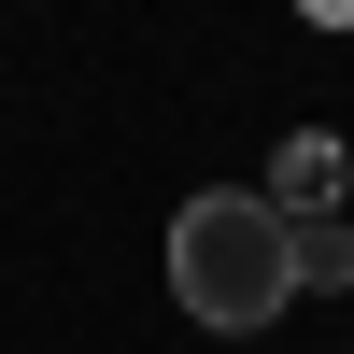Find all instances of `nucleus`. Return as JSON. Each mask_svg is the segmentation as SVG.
Here are the masks:
<instances>
[{"label":"nucleus","instance_id":"1","mask_svg":"<svg viewBox=\"0 0 354 354\" xmlns=\"http://www.w3.org/2000/svg\"><path fill=\"white\" fill-rule=\"evenodd\" d=\"M170 298L213 340H255L270 312H298V213L255 185H198L170 213Z\"/></svg>","mask_w":354,"mask_h":354},{"label":"nucleus","instance_id":"2","mask_svg":"<svg viewBox=\"0 0 354 354\" xmlns=\"http://www.w3.org/2000/svg\"><path fill=\"white\" fill-rule=\"evenodd\" d=\"M312 283H354V227H340V213L298 227V298H312Z\"/></svg>","mask_w":354,"mask_h":354}]
</instances>
